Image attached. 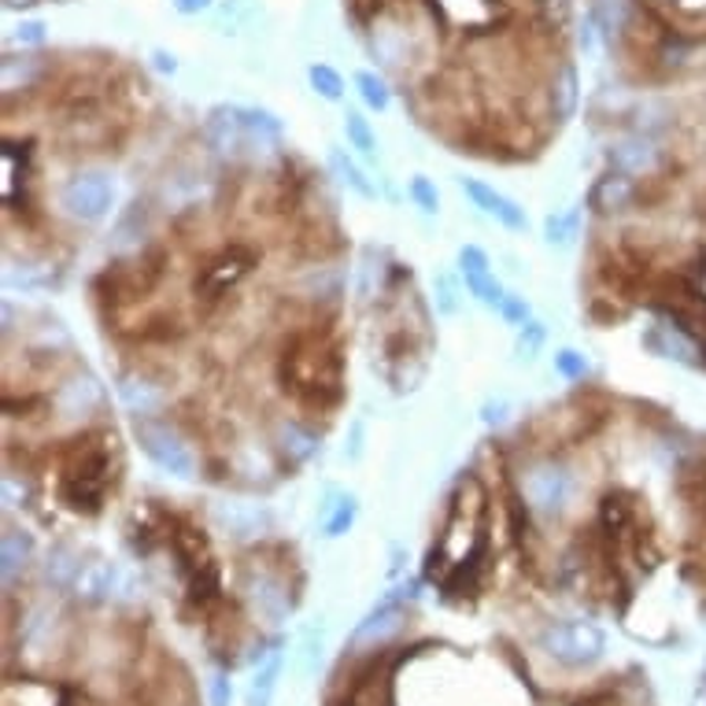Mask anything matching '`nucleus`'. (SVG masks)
<instances>
[{"label":"nucleus","mask_w":706,"mask_h":706,"mask_svg":"<svg viewBox=\"0 0 706 706\" xmlns=\"http://www.w3.org/2000/svg\"><path fill=\"white\" fill-rule=\"evenodd\" d=\"M108 481H112V462H108L104 448H82V456L71 459L68 473H63V500L74 511H101Z\"/></svg>","instance_id":"1"},{"label":"nucleus","mask_w":706,"mask_h":706,"mask_svg":"<svg viewBox=\"0 0 706 706\" xmlns=\"http://www.w3.org/2000/svg\"><path fill=\"white\" fill-rule=\"evenodd\" d=\"M134 437L141 451L156 462V467H163L167 473H174V478H193L196 473V459L190 444L182 440V433L167 422H160V418H149V415H137L134 418Z\"/></svg>","instance_id":"2"},{"label":"nucleus","mask_w":706,"mask_h":706,"mask_svg":"<svg viewBox=\"0 0 706 706\" xmlns=\"http://www.w3.org/2000/svg\"><path fill=\"white\" fill-rule=\"evenodd\" d=\"M544 647L551 658L562 662V666L581 669V666H592L595 658H603L606 636H603V628L592 622H555V625H548Z\"/></svg>","instance_id":"3"},{"label":"nucleus","mask_w":706,"mask_h":706,"mask_svg":"<svg viewBox=\"0 0 706 706\" xmlns=\"http://www.w3.org/2000/svg\"><path fill=\"white\" fill-rule=\"evenodd\" d=\"M112 201H115L112 178H108V174H96V171L74 174V178L60 190V207L71 218H79V223H101V218L112 212Z\"/></svg>","instance_id":"4"},{"label":"nucleus","mask_w":706,"mask_h":706,"mask_svg":"<svg viewBox=\"0 0 706 706\" xmlns=\"http://www.w3.org/2000/svg\"><path fill=\"white\" fill-rule=\"evenodd\" d=\"M522 495L525 503L540 514H559L562 507L570 503L573 495V481L570 473L555 467V462H536L522 473Z\"/></svg>","instance_id":"5"},{"label":"nucleus","mask_w":706,"mask_h":706,"mask_svg":"<svg viewBox=\"0 0 706 706\" xmlns=\"http://www.w3.org/2000/svg\"><path fill=\"white\" fill-rule=\"evenodd\" d=\"M252 263H256V252L252 248H226L223 256H215L212 263L204 267V274L196 278V293L204 296V300H218L229 285H237L245 274L252 270Z\"/></svg>","instance_id":"6"},{"label":"nucleus","mask_w":706,"mask_h":706,"mask_svg":"<svg viewBox=\"0 0 706 706\" xmlns=\"http://www.w3.org/2000/svg\"><path fill=\"white\" fill-rule=\"evenodd\" d=\"M459 185H462V193H467L470 201H473V207H481L484 215H492L495 223H503L507 229H518V234H522V229L529 226L525 207H518V204L511 201V196L495 193L492 185H484V182H478V178H462Z\"/></svg>","instance_id":"7"},{"label":"nucleus","mask_w":706,"mask_h":706,"mask_svg":"<svg viewBox=\"0 0 706 706\" xmlns=\"http://www.w3.org/2000/svg\"><path fill=\"white\" fill-rule=\"evenodd\" d=\"M407 589H396V595H385L378 603V611L367 614V622H362L356 633H351V644H374V640L389 636L392 628H400L403 622V603H407Z\"/></svg>","instance_id":"8"},{"label":"nucleus","mask_w":706,"mask_h":706,"mask_svg":"<svg viewBox=\"0 0 706 706\" xmlns=\"http://www.w3.org/2000/svg\"><path fill=\"white\" fill-rule=\"evenodd\" d=\"M115 581H119V570L112 562H90V566L79 570V577H74V589L82 595H90V600H108V595L115 592Z\"/></svg>","instance_id":"9"},{"label":"nucleus","mask_w":706,"mask_h":706,"mask_svg":"<svg viewBox=\"0 0 706 706\" xmlns=\"http://www.w3.org/2000/svg\"><path fill=\"white\" fill-rule=\"evenodd\" d=\"M611 160L622 174H647L658 167V149H651L647 141H625L611 152Z\"/></svg>","instance_id":"10"},{"label":"nucleus","mask_w":706,"mask_h":706,"mask_svg":"<svg viewBox=\"0 0 706 706\" xmlns=\"http://www.w3.org/2000/svg\"><path fill=\"white\" fill-rule=\"evenodd\" d=\"M628 196H633L628 174H606V178L592 190V204L600 207V212H617V207L628 204Z\"/></svg>","instance_id":"11"},{"label":"nucleus","mask_w":706,"mask_h":706,"mask_svg":"<svg viewBox=\"0 0 706 706\" xmlns=\"http://www.w3.org/2000/svg\"><path fill=\"white\" fill-rule=\"evenodd\" d=\"M351 522H356V500L345 492H334L329 495V503L323 507V533L326 536H345Z\"/></svg>","instance_id":"12"},{"label":"nucleus","mask_w":706,"mask_h":706,"mask_svg":"<svg viewBox=\"0 0 706 706\" xmlns=\"http://www.w3.org/2000/svg\"><path fill=\"white\" fill-rule=\"evenodd\" d=\"M30 555H34V540H30V533L8 529L4 533V581H12L16 573L30 562Z\"/></svg>","instance_id":"13"},{"label":"nucleus","mask_w":706,"mask_h":706,"mask_svg":"<svg viewBox=\"0 0 706 706\" xmlns=\"http://www.w3.org/2000/svg\"><path fill=\"white\" fill-rule=\"evenodd\" d=\"M278 673H282V655H278V651H270L267 662H263V669L256 673V681H252V688H248V706H270Z\"/></svg>","instance_id":"14"},{"label":"nucleus","mask_w":706,"mask_h":706,"mask_svg":"<svg viewBox=\"0 0 706 706\" xmlns=\"http://www.w3.org/2000/svg\"><path fill=\"white\" fill-rule=\"evenodd\" d=\"M345 134H348V145L356 149L359 156H378V137H374L370 123L359 112L345 115Z\"/></svg>","instance_id":"15"},{"label":"nucleus","mask_w":706,"mask_h":706,"mask_svg":"<svg viewBox=\"0 0 706 706\" xmlns=\"http://www.w3.org/2000/svg\"><path fill=\"white\" fill-rule=\"evenodd\" d=\"M462 278H467V289H470V296L478 304H484V307H500L503 304V285L492 278V270H481V274H462Z\"/></svg>","instance_id":"16"},{"label":"nucleus","mask_w":706,"mask_h":706,"mask_svg":"<svg viewBox=\"0 0 706 706\" xmlns=\"http://www.w3.org/2000/svg\"><path fill=\"white\" fill-rule=\"evenodd\" d=\"M119 396H123V403L130 407V411H137V415H149L152 407H156L160 396L149 389V381H141V378H123L119 381Z\"/></svg>","instance_id":"17"},{"label":"nucleus","mask_w":706,"mask_h":706,"mask_svg":"<svg viewBox=\"0 0 706 706\" xmlns=\"http://www.w3.org/2000/svg\"><path fill=\"white\" fill-rule=\"evenodd\" d=\"M307 79H311L315 93L323 96V101H340V96H345V79H340V74L329 68V63H311Z\"/></svg>","instance_id":"18"},{"label":"nucleus","mask_w":706,"mask_h":706,"mask_svg":"<svg viewBox=\"0 0 706 706\" xmlns=\"http://www.w3.org/2000/svg\"><path fill=\"white\" fill-rule=\"evenodd\" d=\"M356 85H359V96H362V104L374 108V112H385L389 108V85H385V79H378L374 71H359L356 74Z\"/></svg>","instance_id":"19"},{"label":"nucleus","mask_w":706,"mask_h":706,"mask_svg":"<svg viewBox=\"0 0 706 706\" xmlns=\"http://www.w3.org/2000/svg\"><path fill=\"white\" fill-rule=\"evenodd\" d=\"M577 226H581V212H566V215H548V223H544L548 245H570V241H573V237H577Z\"/></svg>","instance_id":"20"},{"label":"nucleus","mask_w":706,"mask_h":706,"mask_svg":"<svg viewBox=\"0 0 706 706\" xmlns=\"http://www.w3.org/2000/svg\"><path fill=\"white\" fill-rule=\"evenodd\" d=\"M329 160H334L337 174L351 185V190H356V193L362 196V201H374V196H378V193H374V185L367 182V174H362V171L356 167V163H351V160L345 156V152H334V156H329Z\"/></svg>","instance_id":"21"},{"label":"nucleus","mask_w":706,"mask_h":706,"mask_svg":"<svg viewBox=\"0 0 706 706\" xmlns=\"http://www.w3.org/2000/svg\"><path fill=\"white\" fill-rule=\"evenodd\" d=\"M544 340H548V329L540 326V323H529L518 329V340H514V351H518V359H536L540 356V348H544Z\"/></svg>","instance_id":"22"},{"label":"nucleus","mask_w":706,"mask_h":706,"mask_svg":"<svg viewBox=\"0 0 706 706\" xmlns=\"http://www.w3.org/2000/svg\"><path fill=\"white\" fill-rule=\"evenodd\" d=\"M559 104H555V112L559 119H566L573 112V104H577V74H573V68H562L559 74Z\"/></svg>","instance_id":"23"},{"label":"nucleus","mask_w":706,"mask_h":706,"mask_svg":"<svg viewBox=\"0 0 706 706\" xmlns=\"http://www.w3.org/2000/svg\"><path fill=\"white\" fill-rule=\"evenodd\" d=\"M555 370L562 374V378L581 381L584 374H589V359H584L581 351H573V348H562V351H555Z\"/></svg>","instance_id":"24"},{"label":"nucleus","mask_w":706,"mask_h":706,"mask_svg":"<svg viewBox=\"0 0 706 706\" xmlns=\"http://www.w3.org/2000/svg\"><path fill=\"white\" fill-rule=\"evenodd\" d=\"M411 196H415V204L422 207L426 215H437L440 212V196H437V185L422 178V174H415L411 178Z\"/></svg>","instance_id":"25"},{"label":"nucleus","mask_w":706,"mask_h":706,"mask_svg":"<svg viewBox=\"0 0 706 706\" xmlns=\"http://www.w3.org/2000/svg\"><path fill=\"white\" fill-rule=\"evenodd\" d=\"M282 433H285V440H293V444H285V448H293L296 459H307V456H311V451L318 448V440H315L311 433H304V429L296 426V422L282 426Z\"/></svg>","instance_id":"26"},{"label":"nucleus","mask_w":706,"mask_h":706,"mask_svg":"<svg viewBox=\"0 0 706 706\" xmlns=\"http://www.w3.org/2000/svg\"><path fill=\"white\" fill-rule=\"evenodd\" d=\"M500 311H503L507 323H514V326H525V323H529V304H525V296H511V293H507L503 304H500Z\"/></svg>","instance_id":"27"},{"label":"nucleus","mask_w":706,"mask_h":706,"mask_svg":"<svg viewBox=\"0 0 706 706\" xmlns=\"http://www.w3.org/2000/svg\"><path fill=\"white\" fill-rule=\"evenodd\" d=\"M212 706H229V681L223 677V673L212 681Z\"/></svg>","instance_id":"28"},{"label":"nucleus","mask_w":706,"mask_h":706,"mask_svg":"<svg viewBox=\"0 0 706 706\" xmlns=\"http://www.w3.org/2000/svg\"><path fill=\"white\" fill-rule=\"evenodd\" d=\"M174 8H178L182 16H196L204 12V8H212V0H174Z\"/></svg>","instance_id":"29"},{"label":"nucleus","mask_w":706,"mask_h":706,"mask_svg":"<svg viewBox=\"0 0 706 706\" xmlns=\"http://www.w3.org/2000/svg\"><path fill=\"white\" fill-rule=\"evenodd\" d=\"M41 30H45L41 23H23V27H19V41H30V45H38V41L45 38Z\"/></svg>","instance_id":"30"},{"label":"nucleus","mask_w":706,"mask_h":706,"mask_svg":"<svg viewBox=\"0 0 706 706\" xmlns=\"http://www.w3.org/2000/svg\"><path fill=\"white\" fill-rule=\"evenodd\" d=\"M440 311H444V315H456V300H451L448 282H440Z\"/></svg>","instance_id":"31"},{"label":"nucleus","mask_w":706,"mask_h":706,"mask_svg":"<svg viewBox=\"0 0 706 706\" xmlns=\"http://www.w3.org/2000/svg\"><path fill=\"white\" fill-rule=\"evenodd\" d=\"M156 68L160 71H174L178 63H174V57H167V52H156Z\"/></svg>","instance_id":"32"}]
</instances>
